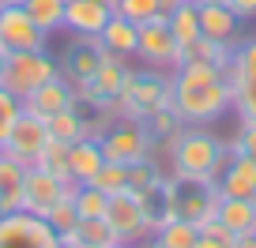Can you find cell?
<instances>
[{
	"mask_svg": "<svg viewBox=\"0 0 256 248\" xmlns=\"http://www.w3.org/2000/svg\"><path fill=\"white\" fill-rule=\"evenodd\" d=\"M46 139H49L46 120H38V117L19 109V117L12 120V128H8V136H4V143H0V151L8 154V158H16L19 166H34L42 147H46Z\"/></svg>",
	"mask_w": 256,
	"mask_h": 248,
	"instance_id": "cell-10",
	"label": "cell"
},
{
	"mask_svg": "<svg viewBox=\"0 0 256 248\" xmlns=\"http://www.w3.org/2000/svg\"><path fill=\"white\" fill-rule=\"evenodd\" d=\"M23 4V11L34 19V26L46 34L53 30H64V4L68 0H19Z\"/></svg>",
	"mask_w": 256,
	"mask_h": 248,
	"instance_id": "cell-25",
	"label": "cell"
},
{
	"mask_svg": "<svg viewBox=\"0 0 256 248\" xmlns=\"http://www.w3.org/2000/svg\"><path fill=\"white\" fill-rule=\"evenodd\" d=\"M238 26L241 19L234 15L230 4H200V34L215 41H238Z\"/></svg>",
	"mask_w": 256,
	"mask_h": 248,
	"instance_id": "cell-19",
	"label": "cell"
},
{
	"mask_svg": "<svg viewBox=\"0 0 256 248\" xmlns=\"http://www.w3.org/2000/svg\"><path fill=\"white\" fill-rule=\"evenodd\" d=\"M166 19H170V30H174L177 45H188V41L200 38V4L196 0H181Z\"/></svg>",
	"mask_w": 256,
	"mask_h": 248,
	"instance_id": "cell-24",
	"label": "cell"
},
{
	"mask_svg": "<svg viewBox=\"0 0 256 248\" xmlns=\"http://www.w3.org/2000/svg\"><path fill=\"white\" fill-rule=\"evenodd\" d=\"M0 248H60V237L46 218L19 207L0 215Z\"/></svg>",
	"mask_w": 256,
	"mask_h": 248,
	"instance_id": "cell-5",
	"label": "cell"
},
{
	"mask_svg": "<svg viewBox=\"0 0 256 248\" xmlns=\"http://www.w3.org/2000/svg\"><path fill=\"white\" fill-rule=\"evenodd\" d=\"M192 248H234V241H218V237H208V233H200Z\"/></svg>",
	"mask_w": 256,
	"mask_h": 248,
	"instance_id": "cell-36",
	"label": "cell"
},
{
	"mask_svg": "<svg viewBox=\"0 0 256 248\" xmlns=\"http://www.w3.org/2000/svg\"><path fill=\"white\" fill-rule=\"evenodd\" d=\"M98 41H102V49H106L110 56L128 60V56H136V49H140V26L132 23V19H124V15H117V11H113L110 23H106L102 34H98Z\"/></svg>",
	"mask_w": 256,
	"mask_h": 248,
	"instance_id": "cell-16",
	"label": "cell"
},
{
	"mask_svg": "<svg viewBox=\"0 0 256 248\" xmlns=\"http://www.w3.org/2000/svg\"><path fill=\"white\" fill-rule=\"evenodd\" d=\"M136 26H140V49H136L140 60H147L151 68H177L181 45H177L174 30H170V19L154 15L147 23H136Z\"/></svg>",
	"mask_w": 256,
	"mask_h": 248,
	"instance_id": "cell-9",
	"label": "cell"
},
{
	"mask_svg": "<svg viewBox=\"0 0 256 248\" xmlns=\"http://www.w3.org/2000/svg\"><path fill=\"white\" fill-rule=\"evenodd\" d=\"M238 19H256V0H226Z\"/></svg>",
	"mask_w": 256,
	"mask_h": 248,
	"instance_id": "cell-35",
	"label": "cell"
},
{
	"mask_svg": "<svg viewBox=\"0 0 256 248\" xmlns=\"http://www.w3.org/2000/svg\"><path fill=\"white\" fill-rule=\"evenodd\" d=\"M53 75H60V68H56V60L46 49H19V53H8V60H4V79H0V87L23 102L26 94H34V90L46 79H53Z\"/></svg>",
	"mask_w": 256,
	"mask_h": 248,
	"instance_id": "cell-4",
	"label": "cell"
},
{
	"mask_svg": "<svg viewBox=\"0 0 256 248\" xmlns=\"http://www.w3.org/2000/svg\"><path fill=\"white\" fill-rule=\"evenodd\" d=\"M110 248H136V245H110Z\"/></svg>",
	"mask_w": 256,
	"mask_h": 248,
	"instance_id": "cell-39",
	"label": "cell"
},
{
	"mask_svg": "<svg viewBox=\"0 0 256 248\" xmlns=\"http://www.w3.org/2000/svg\"><path fill=\"white\" fill-rule=\"evenodd\" d=\"M98 147H102L106 162H120V166H132V162L151 154V139H147L144 120H132V117H117V124H110L98 136Z\"/></svg>",
	"mask_w": 256,
	"mask_h": 248,
	"instance_id": "cell-6",
	"label": "cell"
},
{
	"mask_svg": "<svg viewBox=\"0 0 256 248\" xmlns=\"http://www.w3.org/2000/svg\"><path fill=\"white\" fill-rule=\"evenodd\" d=\"M0 215H8V211H4V203H0Z\"/></svg>",
	"mask_w": 256,
	"mask_h": 248,
	"instance_id": "cell-42",
	"label": "cell"
},
{
	"mask_svg": "<svg viewBox=\"0 0 256 248\" xmlns=\"http://www.w3.org/2000/svg\"><path fill=\"white\" fill-rule=\"evenodd\" d=\"M49 34L34 26V19L23 11V4H4L0 8V49L19 53V49H46Z\"/></svg>",
	"mask_w": 256,
	"mask_h": 248,
	"instance_id": "cell-12",
	"label": "cell"
},
{
	"mask_svg": "<svg viewBox=\"0 0 256 248\" xmlns=\"http://www.w3.org/2000/svg\"><path fill=\"white\" fill-rule=\"evenodd\" d=\"M215 218L234 233H245V230H256V200H238V196H222L218 200V211Z\"/></svg>",
	"mask_w": 256,
	"mask_h": 248,
	"instance_id": "cell-21",
	"label": "cell"
},
{
	"mask_svg": "<svg viewBox=\"0 0 256 248\" xmlns=\"http://www.w3.org/2000/svg\"><path fill=\"white\" fill-rule=\"evenodd\" d=\"M226 162H230V147L204 124H184L174 139V151H170V166H174L177 181L215 184Z\"/></svg>",
	"mask_w": 256,
	"mask_h": 248,
	"instance_id": "cell-2",
	"label": "cell"
},
{
	"mask_svg": "<svg viewBox=\"0 0 256 248\" xmlns=\"http://www.w3.org/2000/svg\"><path fill=\"white\" fill-rule=\"evenodd\" d=\"M196 237H200V226L188 222V218H170V222H162L158 230L151 233V241L158 248H192Z\"/></svg>",
	"mask_w": 256,
	"mask_h": 248,
	"instance_id": "cell-23",
	"label": "cell"
},
{
	"mask_svg": "<svg viewBox=\"0 0 256 248\" xmlns=\"http://www.w3.org/2000/svg\"><path fill=\"white\" fill-rule=\"evenodd\" d=\"M174 113L181 124H211L230 113V83L222 68L211 64H181L174 68Z\"/></svg>",
	"mask_w": 256,
	"mask_h": 248,
	"instance_id": "cell-1",
	"label": "cell"
},
{
	"mask_svg": "<svg viewBox=\"0 0 256 248\" xmlns=\"http://www.w3.org/2000/svg\"><path fill=\"white\" fill-rule=\"evenodd\" d=\"M117 15L132 19V23H147V19L154 15H166V8H162V0H117Z\"/></svg>",
	"mask_w": 256,
	"mask_h": 248,
	"instance_id": "cell-31",
	"label": "cell"
},
{
	"mask_svg": "<svg viewBox=\"0 0 256 248\" xmlns=\"http://www.w3.org/2000/svg\"><path fill=\"white\" fill-rule=\"evenodd\" d=\"M102 56H106V49H102V41H98V38L76 34V38H72V45L64 49V56L56 60V68H60V75H64V79H68L76 90H80L83 83H90V79H94L98 64H102Z\"/></svg>",
	"mask_w": 256,
	"mask_h": 248,
	"instance_id": "cell-11",
	"label": "cell"
},
{
	"mask_svg": "<svg viewBox=\"0 0 256 248\" xmlns=\"http://www.w3.org/2000/svg\"><path fill=\"white\" fill-rule=\"evenodd\" d=\"M196 4H226V0H196Z\"/></svg>",
	"mask_w": 256,
	"mask_h": 248,
	"instance_id": "cell-38",
	"label": "cell"
},
{
	"mask_svg": "<svg viewBox=\"0 0 256 248\" xmlns=\"http://www.w3.org/2000/svg\"><path fill=\"white\" fill-rule=\"evenodd\" d=\"M174 98V79L162 72H128L124 90L120 98L113 102V117H132V120H144L147 113L154 109H166Z\"/></svg>",
	"mask_w": 256,
	"mask_h": 248,
	"instance_id": "cell-3",
	"label": "cell"
},
{
	"mask_svg": "<svg viewBox=\"0 0 256 248\" xmlns=\"http://www.w3.org/2000/svg\"><path fill=\"white\" fill-rule=\"evenodd\" d=\"M46 128L53 139H64V143H76V139L83 136V113L76 109V105H68V109L53 113V117L46 120Z\"/></svg>",
	"mask_w": 256,
	"mask_h": 248,
	"instance_id": "cell-28",
	"label": "cell"
},
{
	"mask_svg": "<svg viewBox=\"0 0 256 248\" xmlns=\"http://www.w3.org/2000/svg\"><path fill=\"white\" fill-rule=\"evenodd\" d=\"M102 162H106V154H102V147H98V139L94 136H80L72 143V151H68V173H72L76 184H87V181H94V173L102 169Z\"/></svg>",
	"mask_w": 256,
	"mask_h": 248,
	"instance_id": "cell-17",
	"label": "cell"
},
{
	"mask_svg": "<svg viewBox=\"0 0 256 248\" xmlns=\"http://www.w3.org/2000/svg\"><path fill=\"white\" fill-rule=\"evenodd\" d=\"M230 154H245V158H256V124H241L238 136L230 139Z\"/></svg>",
	"mask_w": 256,
	"mask_h": 248,
	"instance_id": "cell-33",
	"label": "cell"
},
{
	"mask_svg": "<svg viewBox=\"0 0 256 248\" xmlns=\"http://www.w3.org/2000/svg\"><path fill=\"white\" fill-rule=\"evenodd\" d=\"M68 105H76V87L64 79V75H53V79H46L34 94H26L23 102H19V109L38 117V120H49L53 113L68 109Z\"/></svg>",
	"mask_w": 256,
	"mask_h": 248,
	"instance_id": "cell-13",
	"label": "cell"
},
{
	"mask_svg": "<svg viewBox=\"0 0 256 248\" xmlns=\"http://www.w3.org/2000/svg\"><path fill=\"white\" fill-rule=\"evenodd\" d=\"M76 237H80L87 248H110V245H120L117 233H113V226L106 222V215H102V218H80V222H76Z\"/></svg>",
	"mask_w": 256,
	"mask_h": 248,
	"instance_id": "cell-27",
	"label": "cell"
},
{
	"mask_svg": "<svg viewBox=\"0 0 256 248\" xmlns=\"http://www.w3.org/2000/svg\"><path fill=\"white\" fill-rule=\"evenodd\" d=\"M46 222L53 226L56 233L72 230V226L80 222V215H76V203H72V196H64L60 203H53V211H49V215H46Z\"/></svg>",
	"mask_w": 256,
	"mask_h": 248,
	"instance_id": "cell-32",
	"label": "cell"
},
{
	"mask_svg": "<svg viewBox=\"0 0 256 248\" xmlns=\"http://www.w3.org/2000/svg\"><path fill=\"white\" fill-rule=\"evenodd\" d=\"M87 184L102 188L106 196L124 192V188H128V166H120V162H102V169L94 173V181H87Z\"/></svg>",
	"mask_w": 256,
	"mask_h": 248,
	"instance_id": "cell-30",
	"label": "cell"
},
{
	"mask_svg": "<svg viewBox=\"0 0 256 248\" xmlns=\"http://www.w3.org/2000/svg\"><path fill=\"white\" fill-rule=\"evenodd\" d=\"M106 222L113 226L120 245H136V241L151 237V226H147V218H144V203H140V196L132 192V188L110 196V203H106Z\"/></svg>",
	"mask_w": 256,
	"mask_h": 248,
	"instance_id": "cell-8",
	"label": "cell"
},
{
	"mask_svg": "<svg viewBox=\"0 0 256 248\" xmlns=\"http://www.w3.org/2000/svg\"><path fill=\"white\" fill-rule=\"evenodd\" d=\"M4 60H8V53H4V49H0V79H4Z\"/></svg>",
	"mask_w": 256,
	"mask_h": 248,
	"instance_id": "cell-37",
	"label": "cell"
},
{
	"mask_svg": "<svg viewBox=\"0 0 256 248\" xmlns=\"http://www.w3.org/2000/svg\"><path fill=\"white\" fill-rule=\"evenodd\" d=\"M68 151H72V143H64V139H53V136H49L34 166L46 169V173H53V177H60V181H72V173H68Z\"/></svg>",
	"mask_w": 256,
	"mask_h": 248,
	"instance_id": "cell-26",
	"label": "cell"
},
{
	"mask_svg": "<svg viewBox=\"0 0 256 248\" xmlns=\"http://www.w3.org/2000/svg\"><path fill=\"white\" fill-rule=\"evenodd\" d=\"M218 192L222 196H238V200H256V158L245 154H230L226 169L218 173Z\"/></svg>",
	"mask_w": 256,
	"mask_h": 248,
	"instance_id": "cell-15",
	"label": "cell"
},
{
	"mask_svg": "<svg viewBox=\"0 0 256 248\" xmlns=\"http://www.w3.org/2000/svg\"><path fill=\"white\" fill-rule=\"evenodd\" d=\"M226 83H230V109L238 113L241 124H256V75L222 68Z\"/></svg>",
	"mask_w": 256,
	"mask_h": 248,
	"instance_id": "cell-18",
	"label": "cell"
},
{
	"mask_svg": "<svg viewBox=\"0 0 256 248\" xmlns=\"http://www.w3.org/2000/svg\"><path fill=\"white\" fill-rule=\"evenodd\" d=\"M234 56V45L230 41H215V38H196L188 41V45H181V60H177V68L181 64H211V68H226Z\"/></svg>",
	"mask_w": 256,
	"mask_h": 248,
	"instance_id": "cell-20",
	"label": "cell"
},
{
	"mask_svg": "<svg viewBox=\"0 0 256 248\" xmlns=\"http://www.w3.org/2000/svg\"><path fill=\"white\" fill-rule=\"evenodd\" d=\"M16 117H19V98L0 87V143H4V136H8V128H12Z\"/></svg>",
	"mask_w": 256,
	"mask_h": 248,
	"instance_id": "cell-34",
	"label": "cell"
},
{
	"mask_svg": "<svg viewBox=\"0 0 256 248\" xmlns=\"http://www.w3.org/2000/svg\"><path fill=\"white\" fill-rule=\"evenodd\" d=\"M72 188H76V181H60V177L46 173L38 166H26L23 169V203L19 207L38 215V218H46L53 211V203H60L64 196H72Z\"/></svg>",
	"mask_w": 256,
	"mask_h": 248,
	"instance_id": "cell-7",
	"label": "cell"
},
{
	"mask_svg": "<svg viewBox=\"0 0 256 248\" xmlns=\"http://www.w3.org/2000/svg\"><path fill=\"white\" fill-rule=\"evenodd\" d=\"M72 203H76V215L80 218H102L110 196H106L102 188H94V184H76L72 188Z\"/></svg>",
	"mask_w": 256,
	"mask_h": 248,
	"instance_id": "cell-29",
	"label": "cell"
},
{
	"mask_svg": "<svg viewBox=\"0 0 256 248\" xmlns=\"http://www.w3.org/2000/svg\"><path fill=\"white\" fill-rule=\"evenodd\" d=\"M23 169L16 158H8V154L0 151V203H4V211H19V203H23Z\"/></svg>",
	"mask_w": 256,
	"mask_h": 248,
	"instance_id": "cell-22",
	"label": "cell"
},
{
	"mask_svg": "<svg viewBox=\"0 0 256 248\" xmlns=\"http://www.w3.org/2000/svg\"><path fill=\"white\" fill-rule=\"evenodd\" d=\"M102 4H110V8H117V0H102Z\"/></svg>",
	"mask_w": 256,
	"mask_h": 248,
	"instance_id": "cell-41",
	"label": "cell"
},
{
	"mask_svg": "<svg viewBox=\"0 0 256 248\" xmlns=\"http://www.w3.org/2000/svg\"><path fill=\"white\" fill-rule=\"evenodd\" d=\"M4 4H19V0H0V8H4Z\"/></svg>",
	"mask_w": 256,
	"mask_h": 248,
	"instance_id": "cell-40",
	"label": "cell"
},
{
	"mask_svg": "<svg viewBox=\"0 0 256 248\" xmlns=\"http://www.w3.org/2000/svg\"><path fill=\"white\" fill-rule=\"evenodd\" d=\"M110 15H113V8L102 4V0H68L64 4V30L98 38L102 26L110 23Z\"/></svg>",
	"mask_w": 256,
	"mask_h": 248,
	"instance_id": "cell-14",
	"label": "cell"
}]
</instances>
